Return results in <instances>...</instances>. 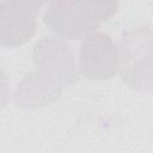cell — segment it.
<instances>
[{
  "label": "cell",
  "instance_id": "1",
  "mask_svg": "<svg viewBox=\"0 0 153 153\" xmlns=\"http://www.w3.org/2000/svg\"><path fill=\"white\" fill-rule=\"evenodd\" d=\"M118 0H53L44 13L45 25L65 39H85L118 11Z\"/></svg>",
  "mask_w": 153,
  "mask_h": 153
},
{
  "label": "cell",
  "instance_id": "8",
  "mask_svg": "<svg viewBox=\"0 0 153 153\" xmlns=\"http://www.w3.org/2000/svg\"><path fill=\"white\" fill-rule=\"evenodd\" d=\"M4 1H6L7 4H10L16 8H19L22 11L29 12L35 16L39 12V10L45 2V0H4Z\"/></svg>",
  "mask_w": 153,
  "mask_h": 153
},
{
  "label": "cell",
  "instance_id": "6",
  "mask_svg": "<svg viewBox=\"0 0 153 153\" xmlns=\"http://www.w3.org/2000/svg\"><path fill=\"white\" fill-rule=\"evenodd\" d=\"M121 67L153 54V30L148 25L135 27L121 37L117 43Z\"/></svg>",
  "mask_w": 153,
  "mask_h": 153
},
{
  "label": "cell",
  "instance_id": "2",
  "mask_svg": "<svg viewBox=\"0 0 153 153\" xmlns=\"http://www.w3.org/2000/svg\"><path fill=\"white\" fill-rule=\"evenodd\" d=\"M121 67L117 44L104 32L94 31L80 45L79 73L93 80L110 79Z\"/></svg>",
  "mask_w": 153,
  "mask_h": 153
},
{
  "label": "cell",
  "instance_id": "3",
  "mask_svg": "<svg viewBox=\"0 0 153 153\" xmlns=\"http://www.w3.org/2000/svg\"><path fill=\"white\" fill-rule=\"evenodd\" d=\"M32 61L37 69L60 80L63 86L73 85L79 79L74 55L61 38L43 37L32 50Z\"/></svg>",
  "mask_w": 153,
  "mask_h": 153
},
{
  "label": "cell",
  "instance_id": "7",
  "mask_svg": "<svg viewBox=\"0 0 153 153\" xmlns=\"http://www.w3.org/2000/svg\"><path fill=\"white\" fill-rule=\"evenodd\" d=\"M122 78L130 88L153 91V56H145L123 67Z\"/></svg>",
  "mask_w": 153,
  "mask_h": 153
},
{
  "label": "cell",
  "instance_id": "4",
  "mask_svg": "<svg viewBox=\"0 0 153 153\" xmlns=\"http://www.w3.org/2000/svg\"><path fill=\"white\" fill-rule=\"evenodd\" d=\"M63 84L41 69L27 73L14 92V102L26 109L47 106L57 100L62 93Z\"/></svg>",
  "mask_w": 153,
  "mask_h": 153
},
{
  "label": "cell",
  "instance_id": "5",
  "mask_svg": "<svg viewBox=\"0 0 153 153\" xmlns=\"http://www.w3.org/2000/svg\"><path fill=\"white\" fill-rule=\"evenodd\" d=\"M36 31V16L1 2L0 43L4 47H19L31 39Z\"/></svg>",
  "mask_w": 153,
  "mask_h": 153
},
{
  "label": "cell",
  "instance_id": "9",
  "mask_svg": "<svg viewBox=\"0 0 153 153\" xmlns=\"http://www.w3.org/2000/svg\"><path fill=\"white\" fill-rule=\"evenodd\" d=\"M48 1H53V0H48Z\"/></svg>",
  "mask_w": 153,
  "mask_h": 153
}]
</instances>
